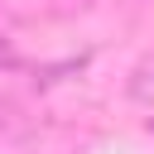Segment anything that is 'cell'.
I'll use <instances>...</instances> for the list:
<instances>
[{"mask_svg":"<svg viewBox=\"0 0 154 154\" xmlns=\"http://www.w3.org/2000/svg\"><path fill=\"white\" fill-rule=\"evenodd\" d=\"M130 91H135V96H154V58H149V63H140V72H135Z\"/></svg>","mask_w":154,"mask_h":154,"instance_id":"obj_1","label":"cell"},{"mask_svg":"<svg viewBox=\"0 0 154 154\" xmlns=\"http://www.w3.org/2000/svg\"><path fill=\"white\" fill-rule=\"evenodd\" d=\"M14 63H19V53H14V38L0 29V67H14Z\"/></svg>","mask_w":154,"mask_h":154,"instance_id":"obj_2","label":"cell"},{"mask_svg":"<svg viewBox=\"0 0 154 154\" xmlns=\"http://www.w3.org/2000/svg\"><path fill=\"white\" fill-rule=\"evenodd\" d=\"M149 130H154V120H149Z\"/></svg>","mask_w":154,"mask_h":154,"instance_id":"obj_3","label":"cell"}]
</instances>
